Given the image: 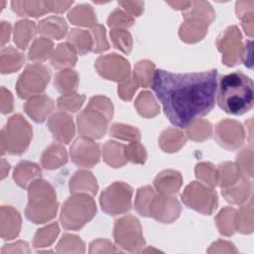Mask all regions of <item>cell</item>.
Listing matches in <instances>:
<instances>
[{
    "label": "cell",
    "mask_w": 254,
    "mask_h": 254,
    "mask_svg": "<svg viewBox=\"0 0 254 254\" xmlns=\"http://www.w3.org/2000/svg\"><path fill=\"white\" fill-rule=\"evenodd\" d=\"M151 86L170 122L179 128H187L214 107L217 69L190 73L157 69Z\"/></svg>",
    "instance_id": "cell-1"
},
{
    "label": "cell",
    "mask_w": 254,
    "mask_h": 254,
    "mask_svg": "<svg viewBox=\"0 0 254 254\" xmlns=\"http://www.w3.org/2000/svg\"><path fill=\"white\" fill-rule=\"evenodd\" d=\"M216 95L217 104L224 112L242 115L253 107V81L241 71L225 74L219 79Z\"/></svg>",
    "instance_id": "cell-2"
},
{
    "label": "cell",
    "mask_w": 254,
    "mask_h": 254,
    "mask_svg": "<svg viewBox=\"0 0 254 254\" xmlns=\"http://www.w3.org/2000/svg\"><path fill=\"white\" fill-rule=\"evenodd\" d=\"M111 117V102L106 97H92L88 106L77 115L78 131L82 136L99 139L104 135L106 124Z\"/></svg>",
    "instance_id": "cell-3"
},
{
    "label": "cell",
    "mask_w": 254,
    "mask_h": 254,
    "mask_svg": "<svg viewBox=\"0 0 254 254\" xmlns=\"http://www.w3.org/2000/svg\"><path fill=\"white\" fill-rule=\"evenodd\" d=\"M56 193L50 184L37 180L29 189L26 216L35 223H44L55 217L58 208Z\"/></svg>",
    "instance_id": "cell-4"
},
{
    "label": "cell",
    "mask_w": 254,
    "mask_h": 254,
    "mask_svg": "<svg viewBox=\"0 0 254 254\" xmlns=\"http://www.w3.org/2000/svg\"><path fill=\"white\" fill-rule=\"evenodd\" d=\"M190 8L184 13L185 23L180 29V36L183 41L193 43L205 35L208 23L214 19V12L208 2H191Z\"/></svg>",
    "instance_id": "cell-5"
},
{
    "label": "cell",
    "mask_w": 254,
    "mask_h": 254,
    "mask_svg": "<svg viewBox=\"0 0 254 254\" xmlns=\"http://www.w3.org/2000/svg\"><path fill=\"white\" fill-rule=\"evenodd\" d=\"M32 138L30 124L20 115L12 116L1 132V153L21 155L28 148Z\"/></svg>",
    "instance_id": "cell-6"
},
{
    "label": "cell",
    "mask_w": 254,
    "mask_h": 254,
    "mask_svg": "<svg viewBox=\"0 0 254 254\" xmlns=\"http://www.w3.org/2000/svg\"><path fill=\"white\" fill-rule=\"evenodd\" d=\"M96 211L95 203L87 194H75L64 204L61 212V222L65 229L76 230L89 221Z\"/></svg>",
    "instance_id": "cell-7"
},
{
    "label": "cell",
    "mask_w": 254,
    "mask_h": 254,
    "mask_svg": "<svg viewBox=\"0 0 254 254\" xmlns=\"http://www.w3.org/2000/svg\"><path fill=\"white\" fill-rule=\"evenodd\" d=\"M132 188L122 182H115L100 195V204L104 212L117 215L127 212L131 208Z\"/></svg>",
    "instance_id": "cell-8"
},
{
    "label": "cell",
    "mask_w": 254,
    "mask_h": 254,
    "mask_svg": "<svg viewBox=\"0 0 254 254\" xmlns=\"http://www.w3.org/2000/svg\"><path fill=\"white\" fill-rule=\"evenodd\" d=\"M50 79L49 69L42 64L28 65L17 82V91L21 98H27L42 92Z\"/></svg>",
    "instance_id": "cell-9"
},
{
    "label": "cell",
    "mask_w": 254,
    "mask_h": 254,
    "mask_svg": "<svg viewBox=\"0 0 254 254\" xmlns=\"http://www.w3.org/2000/svg\"><path fill=\"white\" fill-rule=\"evenodd\" d=\"M182 199L189 207L204 214H210L217 205L215 191L196 182H192L186 188L182 193Z\"/></svg>",
    "instance_id": "cell-10"
},
{
    "label": "cell",
    "mask_w": 254,
    "mask_h": 254,
    "mask_svg": "<svg viewBox=\"0 0 254 254\" xmlns=\"http://www.w3.org/2000/svg\"><path fill=\"white\" fill-rule=\"evenodd\" d=\"M114 236L116 243L129 251H137L136 247L145 243L139 220L133 216H125L116 221Z\"/></svg>",
    "instance_id": "cell-11"
},
{
    "label": "cell",
    "mask_w": 254,
    "mask_h": 254,
    "mask_svg": "<svg viewBox=\"0 0 254 254\" xmlns=\"http://www.w3.org/2000/svg\"><path fill=\"white\" fill-rule=\"evenodd\" d=\"M95 67L101 76L115 81L125 80L130 71L128 61L116 54L100 57L95 63Z\"/></svg>",
    "instance_id": "cell-12"
},
{
    "label": "cell",
    "mask_w": 254,
    "mask_h": 254,
    "mask_svg": "<svg viewBox=\"0 0 254 254\" xmlns=\"http://www.w3.org/2000/svg\"><path fill=\"white\" fill-rule=\"evenodd\" d=\"M180 211V204L175 197L163 194L155 196V194H153L148 206L147 216L150 215L157 220L170 222L179 216Z\"/></svg>",
    "instance_id": "cell-13"
},
{
    "label": "cell",
    "mask_w": 254,
    "mask_h": 254,
    "mask_svg": "<svg viewBox=\"0 0 254 254\" xmlns=\"http://www.w3.org/2000/svg\"><path fill=\"white\" fill-rule=\"evenodd\" d=\"M72 162L80 167H92L99 161V147L89 139L78 138L70 147Z\"/></svg>",
    "instance_id": "cell-14"
},
{
    "label": "cell",
    "mask_w": 254,
    "mask_h": 254,
    "mask_svg": "<svg viewBox=\"0 0 254 254\" xmlns=\"http://www.w3.org/2000/svg\"><path fill=\"white\" fill-rule=\"evenodd\" d=\"M242 126L235 121H229V130L227 121H221L216 126V138L221 146L228 150L238 148L244 139Z\"/></svg>",
    "instance_id": "cell-15"
},
{
    "label": "cell",
    "mask_w": 254,
    "mask_h": 254,
    "mask_svg": "<svg viewBox=\"0 0 254 254\" xmlns=\"http://www.w3.org/2000/svg\"><path fill=\"white\" fill-rule=\"evenodd\" d=\"M72 118L64 113L54 114L48 123L50 130L55 139L62 143L67 144L74 135Z\"/></svg>",
    "instance_id": "cell-16"
},
{
    "label": "cell",
    "mask_w": 254,
    "mask_h": 254,
    "mask_svg": "<svg viewBox=\"0 0 254 254\" xmlns=\"http://www.w3.org/2000/svg\"><path fill=\"white\" fill-rule=\"evenodd\" d=\"M54 102L48 96L35 95L25 104V111L36 122H43L46 116L53 110Z\"/></svg>",
    "instance_id": "cell-17"
},
{
    "label": "cell",
    "mask_w": 254,
    "mask_h": 254,
    "mask_svg": "<svg viewBox=\"0 0 254 254\" xmlns=\"http://www.w3.org/2000/svg\"><path fill=\"white\" fill-rule=\"evenodd\" d=\"M154 185L161 194L170 195L179 190L182 185V177L178 172L164 171L158 175Z\"/></svg>",
    "instance_id": "cell-18"
},
{
    "label": "cell",
    "mask_w": 254,
    "mask_h": 254,
    "mask_svg": "<svg viewBox=\"0 0 254 254\" xmlns=\"http://www.w3.org/2000/svg\"><path fill=\"white\" fill-rule=\"evenodd\" d=\"M41 176L39 167L30 162H21L14 171V180L21 188H27L32 180Z\"/></svg>",
    "instance_id": "cell-19"
},
{
    "label": "cell",
    "mask_w": 254,
    "mask_h": 254,
    "mask_svg": "<svg viewBox=\"0 0 254 254\" xmlns=\"http://www.w3.org/2000/svg\"><path fill=\"white\" fill-rule=\"evenodd\" d=\"M66 24L61 17H50L39 24V32L56 39L63 38L66 33Z\"/></svg>",
    "instance_id": "cell-20"
},
{
    "label": "cell",
    "mask_w": 254,
    "mask_h": 254,
    "mask_svg": "<svg viewBox=\"0 0 254 254\" xmlns=\"http://www.w3.org/2000/svg\"><path fill=\"white\" fill-rule=\"evenodd\" d=\"M76 62L74 49L69 44H61L52 55L51 63L53 66L60 68L64 66H72Z\"/></svg>",
    "instance_id": "cell-21"
},
{
    "label": "cell",
    "mask_w": 254,
    "mask_h": 254,
    "mask_svg": "<svg viewBox=\"0 0 254 254\" xmlns=\"http://www.w3.org/2000/svg\"><path fill=\"white\" fill-rule=\"evenodd\" d=\"M125 149L126 146L117 144L116 142H107L104 146V151H103V157L104 161L114 167H120L124 165L127 161L126 159V154H125Z\"/></svg>",
    "instance_id": "cell-22"
},
{
    "label": "cell",
    "mask_w": 254,
    "mask_h": 254,
    "mask_svg": "<svg viewBox=\"0 0 254 254\" xmlns=\"http://www.w3.org/2000/svg\"><path fill=\"white\" fill-rule=\"evenodd\" d=\"M11 5L14 12L20 16L38 17L48 12L46 3L43 1H13Z\"/></svg>",
    "instance_id": "cell-23"
},
{
    "label": "cell",
    "mask_w": 254,
    "mask_h": 254,
    "mask_svg": "<svg viewBox=\"0 0 254 254\" xmlns=\"http://www.w3.org/2000/svg\"><path fill=\"white\" fill-rule=\"evenodd\" d=\"M67 161L64 148L59 145H52L49 147L42 157V164L48 170L59 168Z\"/></svg>",
    "instance_id": "cell-24"
},
{
    "label": "cell",
    "mask_w": 254,
    "mask_h": 254,
    "mask_svg": "<svg viewBox=\"0 0 254 254\" xmlns=\"http://www.w3.org/2000/svg\"><path fill=\"white\" fill-rule=\"evenodd\" d=\"M77 83V73L70 69L62 70L55 77V86L60 92L64 93V95L71 94L76 89Z\"/></svg>",
    "instance_id": "cell-25"
},
{
    "label": "cell",
    "mask_w": 254,
    "mask_h": 254,
    "mask_svg": "<svg viewBox=\"0 0 254 254\" xmlns=\"http://www.w3.org/2000/svg\"><path fill=\"white\" fill-rule=\"evenodd\" d=\"M68 19L74 25L91 26L96 22L95 15L89 5H78L69 14Z\"/></svg>",
    "instance_id": "cell-26"
},
{
    "label": "cell",
    "mask_w": 254,
    "mask_h": 254,
    "mask_svg": "<svg viewBox=\"0 0 254 254\" xmlns=\"http://www.w3.org/2000/svg\"><path fill=\"white\" fill-rule=\"evenodd\" d=\"M35 32V24L31 21L24 20L20 21L15 26V36L14 41L20 49H26L31 37H33Z\"/></svg>",
    "instance_id": "cell-27"
},
{
    "label": "cell",
    "mask_w": 254,
    "mask_h": 254,
    "mask_svg": "<svg viewBox=\"0 0 254 254\" xmlns=\"http://www.w3.org/2000/svg\"><path fill=\"white\" fill-rule=\"evenodd\" d=\"M1 211H2V214H4L9 220L8 226L6 228L2 229V237H3V239H12L13 237L18 235L21 221H16V222H12V223H11V221L20 217V215H19L18 211H16L14 208L9 207V206L8 207L2 206Z\"/></svg>",
    "instance_id": "cell-28"
},
{
    "label": "cell",
    "mask_w": 254,
    "mask_h": 254,
    "mask_svg": "<svg viewBox=\"0 0 254 254\" xmlns=\"http://www.w3.org/2000/svg\"><path fill=\"white\" fill-rule=\"evenodd\" d=\"M174 141L184 145L186 142V138L182 132L174 129H169L162 134L160 138V145L162 149L165 150V152H176L177 149L173 143Z\"/></svg>",
    "instance_id": "cell-29"
},
{
    "label": "cell",
    "mask_w": 254,
    "mask_h": 254,
    "mask_svg": "<svg viewBox=\"0 0 254 254\" xmlns=\"http://www.w3.org/2000/svg\"><path fill=\"white\" fill-rule=\"evenodd\" d=\"M138 100L145 103V104H143V103L136 101V107L138 109V112L142 116L152 117V116H155L156 114H158V106L156 105V102L150 92H148V91L141 92L138 97Z\"/></svg>",
    "instance_id": "cell-30"
},
{
    "label": "cell",
    "mask_w": 254,
    "mask_h": 254,
    "mask_svg": "<svg viewBox=\"0 0 254 254\" xmlns=\"http://www.w3.org/2000/svg\"><path fill=\"white\" fill-rule=\"evenodd\" d=\"M53 43L48 39L40 38L37 39L30 50L29 59L33 61L37 60H46L50 52L52 51Z\"/></svg>",
    "instance_id": "cell-31"
},
{
    "label": "cell",
    "mask_w": 254,
    "mask_h": 254,
    "mask_svg": "<svg viewBox=\"0 0 254 254\" xmlns=\"http://www.w3.org/2000/svg\"><path fill=\"white\" fill-rule=\"evenodd\" d=\"M24 61L23 55L12 49V47H8L4 49L1 53V68L5 67L8 63H11L10 72L17 70Z\"/></svg>",
    "instance_id": "cell-32"
},
{
    "label": "cell",
    "mask_w": 254,
    "mask_h": 254,
    "mask_svg": "<svg viewBox=\"0 0 254 254\" xmlns=\"http://www.w3.org/2000/svg\"><path fill=\"white\" fill-rule=\"evenodd\" d=\"M111 39L113 41L114 46L121 50L125 54H129L132 49V38L131 35L125 30H112L110 33Z\"/></svg>",
    "instance_id": "cell-33"
},
{
    "label": "cell",
    "mask_w": 254,
    "mask_h": 254,
    "mask_svg": "<svg viewBox=\"0 0 254 254\" xmlns=\"http://www.w3.org/2000/svg\"><path fill=\"white\" fill-rule=\"evenodd\" d=\"M110 136L124 140L138 141L140 139V132L132 126L115 123L110 129Z\"/></svg>",
    "instance_id": "cell-34"
},
{
    "label": "cell",
    "mask_w": 254,
    "mask_h": 254,
    "mask_svg": "<svg viewBox=\"0 0 254 254\" xmlns=\"http://www.w3.org/2000/svg\"><path fill=\"white\" fill-rule=\"evenodd\" d=\"M85 97L78 94H66L59 98L58 107L60 109H67L71 112L77 110L83 103Z\"/></svg>",
    "instance_id": "cell-35"
},
{
    "label": "cell",
    "mask_w": 254,
    "mask_h": 254,
    "mask_svg": "<svg viewBox=\"0 0 254 254\" xmlns=\"http://www.w3.org/2000/svg\"><path fill=\"white\" fill-rule=\"evenodd\" d=\"M108 26L111 28L114 27H130L133 23L134 20L132 17L124 13L123 11L116 9L114 10L108 17Z\"/></svg>",
    "instance_id": "cell-36"
},
{
    "label": "cell",
    "mask_w": 254,
    "mask_h": 254,
    "mask_svg": "<svg viewBox=\"0 0 254 254\" xmlns=\"http://www.w3.org/2000/svg\"><path fill=\"white\" fill-rule=\"evenodd\" d=\"M187 132L190 139L195 141H201V140L207 139L210 136L211 126L208 122H205L202 128H197L195 122L193 121L187 127Z\"/></svg>",
    "instance_id": "cell-37"
},
{
    "label": "cell",
    "mask_w": 254,
    "mask_h": 254,
    "mask_svg": "<svg viewBox=\"0 0 254 254\" xmlns=\"http://www.w3.org/2000/svg\"><path fill=\"white\" fill-rule=\"evenodd\" d=\"M126 159L132 161L133 163L143 164L146 160V152L143 146L138 144L137 142H132L125 149Z\"/></svg>",
    "instance_id": "cell-38"
},
{
    "label": "cell",
    "mask_w": 254,
    "mask_h": 254,
    "mask_svg": "<svg viewBox=\"0 0 254 254\" xmlns=\"http://www.w3.org/2000/svg\"><path fill=\"white\" fill-rule=\"evenodd\" d=\"M91 32H92V35L94 36V38L97 39V40H95V45H94L93 51L96 53H99L104 50H107L108 44L105 39L104 28L101 25H95V27L92 28Z\"/></svg>",
    "instance_id": "cell-39"
},
{
    "label": "cell",
    "mask_w": 254,
    "mask_h": 254,
    "mask_svg": "<svg viewBox=\"0 0 254 254\" xmlns=\"http://www.w3.org/2000/svg\"><path fill=\"white\" fill-rule=\"evenodd\" d=\"M126 81L121 84L118 88V93L120 95V97L124 100H130L133 96V93L136 91L137 87H138V83L135 81V79H131V78H126Z\"/></svg>",
    "instance_id": "cell-40"
},
{
    "label": "cell",
    "mask_w": 254,
    "mask_h": 254,
    "mask_svg": "<svg viewBox=\"0 0 254 254\" xmlns=\"http://www.w3.org/2000/svg\"><path fill=\"white\" fill-rule=\"evenodd\" d=\"M118 4L135 16H139L142 13L143 7H144V2L125 1V2H118Z\"/></svg>",
    "instance_id": "cell-41"
},
{
    "label": "cell",
    "mask_w": 254,
    "mask_h": 254,
    "mask_svg": "<svg viewBox=\"0 0 254 254\" xmlns=\"http://www.w3.org/2000/svg\"><path fill=\"white\" fill-rule=\"evenodd\" d=\"M46 6L48 8V11H55V12H64L65 11L71 4H72V1L71 2H59V1H48L46 2Z\"/></svg>",
    "instance_id": "cell-42"
},
{
    "label": "cell",
    "mask_w": 254,
    "mask_h": 254,
    "mask_svg": "<svg viewBox=\"0 0 254 254\" xmlns=\"http://www.w3.org/2000/svg\"><path fill=\"white\" fill-rule=\"evenodd\" d=\"M168 4L172 5L176 9H189L191 2H168Z\"/></svg>",
    "instance_id": "cell-43"
}]
</instances>
